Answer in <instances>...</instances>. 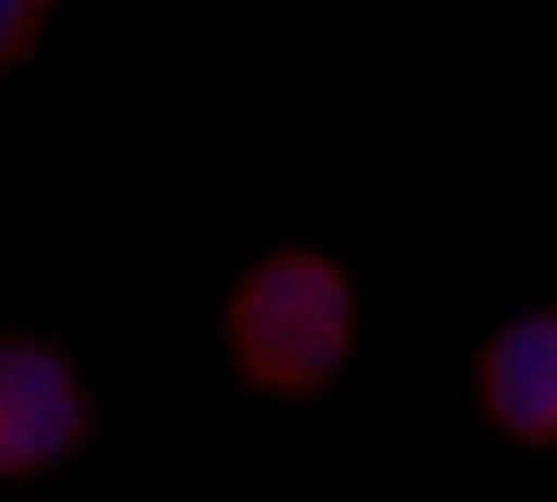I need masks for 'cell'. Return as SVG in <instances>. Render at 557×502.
<instances>
[{
	"label": "cell",
	"instance_id": "1",
	"mask_svg": "<svg viewBox=\"0 0 557 502\" xmlns=\"http://www.w3.org/2000/svg\"><path fill=\"white\" fill-rule=\"evenodd\" d=\"M356 301L346 274L313 252H277L235 287L225 333L238 372L268 395L323 389L352 346Z\"/></svg>",
	"mask_w": 557,
	"mask_h": 502
},
{
	"label": "cell",
	"instance_id": "2",
	"mask_svg": "<svg viewBox=\"0 0 557 502\" xmlns=\"http://www.w3.org/2000/svg\"><path fill=\"white\" fill-rule=\"evenodd\" d=\"M72 369L33 340H0V477H26L72 454L85 434Z\"/></svg>",
	"mask_w": 557,
	"mask_h": 502
},
{
	"label": "cell",
	"instance_id": "3",
	"mask_svg": "<svg viewBox=\"0 0 557 502\" xmlns=\"http://www.w3.org/2000/svg\"><path fill=\"white\" fill-rule=\"evenodd\" d=\"M476 382L480 402L503 434L548 448L557 428L555 314H525L503 327L476 363Z\"/></svg>",
	"mask_w": 557,
	"mask_h": 502
},
{
	"label": "cell",
	"instance_id": "4",
	"mask_svg": "<svg viewBox=\"0 0 557 502\" xmlns=\"http://www.w3.org/2000/svg\"><path fill=\"white\" fill-rule=\"evenodd\" d=\"M46 7L49 3H0V72L10 69L13 62L26 59L29 49L39 39V29L46 23Z\"/></svg>",
	"mask_w": 557,
	"mask_h": 502
}]
</instances>
